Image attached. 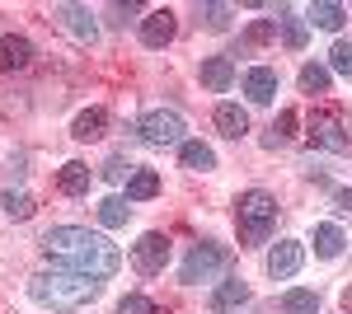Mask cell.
<instances>
[{
  "label": "cell",
  "mask_w": 352,
  "mask_h": 314,
  "mask_svg": "<svg viewBox=\"0 0 352 314\" xmlns=\"http://www.w3.org/2000/svg\"><path fill=\"white\" fill-rule=\"evenodd\" d=\"M56 183H61V192H66V197H80L85 188H89V164H80V159H71V164H61V174H56Z\"/></svg>",
  "instance_id": "cell-15"
},
{
  "label": "cell",
  "mask_w": 352,
  "mask_h": 314,
  "mask_svg": "<svg viewBox=\"0 0 352 314\" xmlns=\"http://www.w3.org/2000/svg\"><path fill=\"white\" fill-rule=\"evenodd\" d=\"M28 61H33V43H28V38H19V33L0 38V66H5V71H24Z\"/></svg>",
  "instance_id": "cell-13"
},
{
  "label": "cell",
  "mask_w": 352,
  "mask_h": 314,
  "mask_svg": "<svg viewBox=\"0 0 352 314\" xmlns=\"http://www.w3.org/2000/svg\"><path fill=\"white\" fill-rule=\"evenodd\" d=\"M217 127H221V136H235V141H240L244 131H249V113H244L240 104H221L217 108Z\"/></svg>",
  "instance_id": "cell-17"
},
{
  "label": "cell",
  "mask_w": 352,
  "mask_h": 314,
  "mask_svg": "<svg viewBox=\"0 0 352 314\" xmlns=\"http://www.w3.org/2000/svg\"><path fill=\"white\" fill-rule=\"evenodd\" d=\"M104 127H109V113H104V108H85L71 131H76V141H99Z\"/></svg>",
  "instance_id": "cell-16"
},
{
  "label": "cell",
  "mask_w": 352,
  "mask_h": 314,
  "mask_svg": "<svg viewBox=\"0 0 352 314\" xmlns=\"http://www.w3.org/2000/svg\"><path fill=\"white\" fill-rule=\"evenodd\" d=\"M226 262H230V254H226L221 244H192V254L184 258V272H179V277H184L188 287L192 282H212Z\"/></svg>",
  "instance_id": "cell-5"
},
{
  "label": "cell",
  "mask_w": 352,
  "mask_h": 314,
  "mask_svg": "<svg viewBox=\"0 0 352 314\" xmlns=\"http://www.w3.org/2000/svg\"><path fill=\"white\" fill-rule=\"evenodd\" d=\"M155 305L146 300V295H122V305H118V314H151Z\"/></svg>",
  "instance_id": "cell-30"
},
{
  "label": "cell",
  "mask_w": 352,
  "mask_h": 314,
  "mask_svg": "<svg viewBox=\"0 0 352 314\" xmlns=\"http://www.w3.org/2000/svg\"><path fill=\"white\" fill-rule=\"evenodd\" d=\"M300 262H305V244H300V239H277V244H272L268 272L277 277V282H282V277H296Z\"/></svg>",
  "instance_id": "cell-7"
},
{
  "label": "cell",
  "mask_w": 352,
  "mask_h": 314,
  "mask_svg": "<svg viewBox=\"0 0 352 314\" xmlns=\"http://www.w3.org/2000/svg\"><path fill=\"white\" fill-rule=\"evenodd\" d=\"M272 33H277V24H272V19H263V24H254V28H249V43H268Z\"/></svg>",
  "instance_id": "cell-32"
},
{
  "label": "cell",
  "mask_w": 352,
  "mask_h": 314,
  "mask_svg": "<svg viewBox=\"0 0 352 314\" xmlns=\"http://www.w3.org/2000/svg\"><path fill=\"white\" fill-rule=\"evenodd\" d=\"M343 19H348V10H343V5H333V0H320V5H310V19H305V24L338 33V28H343Z\"/></svg>",
  "instance_id": "cell-14"
},
{
  "label": "cell",
  "mask_w": 352,
  "mask_h": 314,
  "mask_svg": "<svg viewBox=\"0 0 352 314\" xmlns=\"http://www.w3.org/2000/svg\"><path fill=\"white\" fill-rule=\"evenodd\" d=\"M202 19H207V28H226L230 24V5H202Z\"/></svg>",
  "instance_id": "cell-29"
},
{
  "label": "cell",
  "mask_w": 352,
  "mask_h": 314,
  "mask_svg": "<svg viewBox=\"0 0 352 314\" xmlns=\"http://www.w3.org/2000/svg\"><path fill=\"white\" fill-rule=\"evenodd\" d=\"M202 85L217 89V94H226V89L235 85V61H230V56H207V61H202Z\"/></svg>",
  "instance_id": "cell-12"
},
{
  "label": "cell",
  "mask_w": 352,
  "mask_h": 314,
  "mask_svg": "<svg viewBox=\"0 0 352 314\" xmlns=\"http://www.w3.org/2000/svg\"><path fill=\"white\" fill-rule=\"evenodd\" d=\"M244 300H249V287H244V282H221L217 291H212V310H240Z\"/></svg>",
  "instance_id": "cell-18"
},
{
  "label": "cell",
  "mask_w": 352,
  "mask_h": 314,
  "mask_svg": "<svg viewBox=\"0 0 352 314\" xmlns=\"http://www.w3.org/2000/svg\"><path fill=\"white\" fill-rule=\"evenodd\" d=\"M155 192H160V174L155 169H136L132 179H127V202H146Z\"/></svg>",
  "instance_id": "cell-19"
},
{
  "label": "cell",
  "mask_w": 352,
  "mask_h": 314,
  "mask_svg": "<svg viewBox=\"0 0 352 314\" xmlns=\"http://www.w3.org/2000/svg\"><path fill=\"white\" fill-rule=\"evenodd\" d=\"M179 159H184V169H197V174H207L217 155H212V146H202V141H184L179 146Z\"/></svg>",
  "instance_id": "cell-20"
},
{
  "label": "cell",
  "mask_w": 352,
  "mask_h": 314,
  "mask_svg": "<svg viewBox=\"0 0 352 314\" xmlns=\"http://www.w3.org/2000/svg\"><path fill=\"white\" fill-rule=\"evenodd\" d=\"M282 314H320V295L315 291H287L282 295Z\"/></svg>",
  "instance_id": "cell-23"
},
{
  "label": "cell",
  "mask_w": 352,
  "mask_h": 314,
  "mask_svg": "<svg viewBox=\"0 0 352 314\" xmlns=\"http://www.w3.org/2000/svg\"><path fill=\"white\" fill-rule=\"evenodd\" d=\"M343 244H348V239H343L338 225H315V254H320V258H338Z\"/></svg>",
  "instance_id": "cell-22"
},
{
  "label": "cell",
  "mask_w": 352,
  "mask_h": 314,
  "mask_svg": "<svg viewBox=\"0 0 352 314\" xmlns=\"http://www.w3.org/2000/svg\"><path fill=\"white\" fill-rule=\"evenodd\" d=\"M329 66H333L338 76H352V43H333V52H329Z\"/></svg>",
  "instance_id": "cell-27"
},
{
  "label": "cell",
  "mask_w": 352,
  "mask_h": 314,
  "mask_svg": "<svg viewBox=\"0 0 352 314\" xmlns=\"http://www.w3.org/2000/svg\"><path fill=\"white\" fill-rule=\"evenodd\" d=\"M151 314H169V310H151Z\"/></svg>",
  "instance_id": "cell-35"
},
{
  "label": "cell",
  "mask_w": 352,
  "mask_h": 314,
  "mask_svg": "<svg viewBox=\"0 0 352 314\" xmlns=\"http://www.w3.org/2000/svg\"><path fill=\"white\" fill-rule=\"evenodd\" d=\"M310 141H315L320 150H338V155H343V150H352V136L343 131V122H338V117H329V113L310 122Z\"/></svg>",
  "instance_id": "cell-8"
},
{
  "label": "cell",
  "mask_w": 352,
  "mask_h": 314,
  "mask_svg": "<svg viewBox=\"0 0 352 314\" xmlns=\"http://www.w3.org/2000/svg\"><path fill=\"white\" fill-rule=\"evenodd\" d=\"M277 136H268V146H277V141H292V136H296V108H287V113H282V117H277Z\"/></svg>",
  "instance_id": "cell-28"
},
{
  "label": "cell",
  "mask_w": 352,
  "mask_h": 314,
  "mask_svg": "<svg viewBox=\"0 0 352 314\" xmlns=\"http://www.w3.org/2000/svg\"><path fill=\"white\" fill-rule=\"evenodd\" d=\"M235 216H240V239L244 244H263V239L277 230V202H272L268 192H244Z\"/></svg>",
  "instance_id": "cell-3"
},
{
  "label": "cell",
  "mask_w": 352,
  "mask_h": 314,
  "mask_svg": "<svg viewBox=\"0 0 352 314\" xmlns=\"http://www.w3.org/2000/svg\"><path fill=\"white\" fill-rule=\"evenodd\" d=\"M127 174H136V169L127 164V159H109V164H104V179H109V183H122Z\"/></svg>",
  "instance_id": "cell-31"
},
{
  "label": "cell",
  "mask_w": 352,
  "mask_h": 314,
  "mask_svg": "<svg viewBox=\"0 0 352 314\" xmlns=\"http://www.w3.org/2000/svg\"><path fill=\"white\" fill-rule=\"evenodd\" d=\"M169 38H174V14L169 10H155V14L141 19V43L146 47H164Z\"/></svg>",
  "instance_id": "cell-11"
},
{
  "label": "cell",
  "mask_w": 352,
  "mask_h": 314,
  "mask_svg": "<svg viewBox=\"0 0 352 314\" xmlns=\"http://www.w3.org/2000/svg\"><path fill=\"white\" fill-rule=\"evenodd\" d=\"M99 287L104 282H94V277H80V272H43V277H33V300L38 305H47L56 314H76L85 305H94L99 300Z\"/></svg>",
  "instance_id": "cell-2"
},
{
  "label": "cell",
  "mask_w": 352,
  "mask_h": 314,
  "mask_svg": "<svg viewBox=\"0 0 352 314\" xmlns=\"http://www.w3.org/2000/svg\"><path fill=\"white\" fill-rule=\"evenodd\" d=\"M132 262H136V272H146V277L164 272V262H169V239H164L160 230L141 235V239H136V249H132Z\"/></svg>",
  "instance_id": "cell-6"
},
{
  "label": "cell",
  "mask_w": 352,
  "mask_h": 314,
  "mask_svg": "<svg viewBox=\"0 0 352 314\" xmlns=\"http://www.w3.org/2000/svg\"><path fill=\"white\" fill-rule=\"evenodd\" d=\"M277 24H282V43H287L292 52H300V47H305V38H310V24L296 19L292 10H282V19H277Z\"/></svg>",
  "instance_id": "cell-21"
},
{
  "label": "cell",
  "mask_w": 352,
  "mask_h": 314,
  "mask_svg": "<svg viewBox=\"0 0 352 314\" xmlns=\"http://www.w3.org/2000/svg\"><path fill=\"white\" fill-rule=\"evenodd\" d=\"M43 249H47V258L66 262V272H80V277H94V282H104V277H113L122 267V254L109 239L89 235L80 225H52L43 235Z\"/></svg>",
  "instance_id": "cell-1"
},
{
  "label": "cell",
  "mask_w": 352,
  "mask_h": 314,
  "mask_svg": "<svg viewBox=\"0 0 352 314\" xmlns=\"http://www.w3.org/2000/svg\"><path fill=\"white\" fill-rule=\"evenodd\" d=\"M343 314H352V287L343 291Z\"/></svg>",
  "instance_id": "cell-34"
},
{
  "label": "cell",
  "mask_w": 352,
  "mask_h": 314,
  "mask_svg": "<svg viewBox=\"0 0 352 314\" xmlns=\"http://www.w3.org/2000/svg\"><path fill=\"white\" fill-rule=\"evenodd\" d=\"M333 207H338V211H352V188H333Z\"/></svg>",
  "instance_id": "cell-33"
},
{
  "label": "cell",
  "mask_w": 352,
  "mask_h": 314,
  "mask_svg": "<svg viewBox=\"0 0 352 314\" xmlns=\"http://www.w3.org/2000/svg\"><path fill=\"white\" fill-rule=\"evenodd\" d=\"M127 216H132V207H127V197H104V202H99V221H104V225H127Z\"/></svg>",
  "instance_id": "cell-24"
},
{
  "label": "cell",
  "mask_w": 352,
  "mask_h": 314,
  "mask_svg": "<svg viewBox=\"0 0 352 314\" xmlns=\"http://www.w3.org/2000/svg\"><path fill=\"white\" fill-rule=\"evenodd\" d=\"M56 19L71 28L80 43H94V38H99V28H94V14H89L85 5H56Z\"/></svg>",
  "instance_id": "cell-9"
},
{
  "label": "cell",
  "mask_w": 352,
  "mask_h": 314,
  "mask_svg": "<svg viewBox=\"0 0 352 314\" xmlns=\"http://www.w3.org/2000/svg\"><path fill=\"white\" fill-rule=\"evenodd\" d=\"M244 94H249V104H272V94H277V71H272V66H254V71L244 76Z\"/></svg>",
  "instance_id": "cell-10"
},
{
  "label": "cell",
  "mask_w": 352,
  "mask_h": 314,
  "mask_svg": "<svg viewBox=\"0 0 352 314\" xmlns=\"http://www.w3.org/2000/svg\"><path fill=\"white\" fill-rule=\"evenodd\" d=\"M0 207H5V216H10V221H28V216H33V197L10 188V192L0 197Z\"/></svg>",
  "instance_id": "cell-25"
},
{
  "label": "cell",
  "mask_w": 352,
  "mask_h": 314,
  "mask_svg": "<svg viewBox=\"0 0 352 314\" xmlns=\"http://www.w3.org/2000/svg\"><path fill=\"white\" fill-rule=\"evenodd\" d=\"M300 89H305V94H324V89H329V71L310 61V66L300 71Z\"/></svg>",
  "instance_id": "cell-26"
},
{
  "label": "cell",
  "mask_w": 352,
  "mask_h": 314,
  "mask_svg": "<svg viewBox=\"0 0 352 314\" xmlns=\"http://www.w3.org/2000/svg\"><path fill=\"white\" fill-rule=\"evenodd\" d=\"M136 131H141L146 146H184V117H179L174 108H151V113L136 122Z\"/></svg>",
  "instance_id": "cell-4"
}]
</instances>
